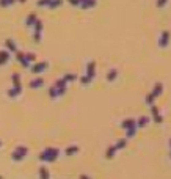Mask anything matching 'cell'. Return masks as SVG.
<instances>
[{
	"mask_svg": "<svg viewBox=\"0 0 171 179\" xmlns=\"http://www.w3.org/2000/svg\"><path fill=\"white\" fill-rule=\"evenodd\" d=\"M66 88H68L66 82H64L63 79H58L57 82H54V85L49 88V96L50 98H58V96L66 93Z\"/></svg>",
	"mask_w": 171,
	"mask_h": 179,
	"instance_id": "obj_1",
	"label": "cell"
},
{
	"mask_svg": "<svg viewBox=\"0 0 171 179\" xmlns=\"http://www.w3.org/2000/svg\"><path fill=\"white\" fill-rule=\"evenodd\" d=\"M162 91H163V85L160 84V82H157V84L154 85V88H152V91L148 93V96H146V104L148 105H154V101L162 94Z\"/></svg>",
	"mask_w": 171,
	"mask_h": 179,
	"instance_id": "obj_2",
	"label": "cell"
},
{
	"mask_svg": "<svg viewBox=\"0 0 171 179\" xmlns=\"http://www.w3.org/2000/svg\"><path fill=\"white\" fill-rule=\"evenodd\" d=\"M58 157V149L57 148H47L44 149L41 154H39V159L41 160H46V162H52Z\"/></svg>",
	"mask_w": 171,
	"mask_h": 179,
	"instance_id": "obj_3",
	"label": "cell"
},
{
	"mask_svg": "<svg viewBox=\"0 0 171 179\" xmlns=\"http://www.w3.org/2000/svg\"><path fill=\"white\" fill-rule=\"evenodd\" d=\"M43 29H44V24L41 19H38L36 24L33 25V39L35 43H41V38H43Z\"/></svg>",
	"mask_w": 171,
	"mask_h": 179,
	"instance_id": "obj_4",
	"label": "cell"
},
{
	"mask_svg": "<svg viewBox=\"0 0 171 179\" xmlns=\"http://www.w3.org/2000/svg\"><path fill=\"white\" fill-rule=\"evenodd\" d=\"M49 68V61H46V60H41V61H36V63H33L32 66H30V71L33 72V74H41L43 71H46Z\"/></svg>",
	"mask_w": 171,
	"mask_h": 179,
	"instance_id": "obj_5",
	"label": "cell"
},
{
	"mask_svg": "<svg viewBox=\"0 0 171 179\" xmlns=\"http://www.w3.org/2000/svg\"><path fill=\"white\" fill-rule=\"evenodd\" d=\"M169 38H171L169 30H162V33H160V36H159V47H162V49L168 47V44H169Z\"/></svg>",
	"mask_w": 171,
	"mask_h": 179,
	"instance_id": "obj_6",
	"label": "cell"
},
{
	"mask_svg": "<svg viewBox=\"0 0 171 179\" xmlns=\"http://www.w3.org/2000/svg\"><path fill=\"white\" fill-rule=\"evenodd\" d=\"M27 154V148L25 146H17L14 151H13V160H22Z\"/></svg>",
	"mask_w": 171,
	"mask_h": 179,
	"instance_id": "obj_7",
	"label": "cell"
},
{
	"mask_svg": "<svg viewBox=\"0 0 171 179\" xmlns=\"http://www.w3.org/2000/svg\"><path fill=\"white\" fill-rule=\"evenodd\" d=\"M85 76H88L91 80H94V77H96V61L94 60H91V61L86 63V72H85Z\"/></svg>",
	"mask_w": 171,
	"mask_h": 179,
	"instance_id": "obj_8",
	"label": "cell"
},
{
	"mask_svg": "<svg viewBox=\"0 0 171 179\" xmlns=\"http://www.w3.org/2000/svg\"><path fill=\"white\" fill-rule=\"evenodd\" d=\"M3 44H5V49L10 52V53H16L19 49H17V44H16V41L14 39H11V38H6L3 41Z\"/></svg>",
	"mask_w": 171,
	"mask_h": 179,
	"instance_id": "obj_9",
	"label": "cell"
},
{
	"mask_svg": "<svg viewBox=\"0 0 171 179\" xmlns=\"http://www.w3.org/2000/svg\"><path fill=\"white\" fill-rule=\"evenodd\" d=\"M151 113H152V118H154V121L155 123H160L163 121V118H162V115H160V112H159V108H157V105H151Z\"/></svg>",
	"mask_w": 171,
	"mask_h": 179,
	"instance_id": "obj_10",
	"label": "cell"
},
{
	"mask_svg": "<svg viewBox=\"0 0 171 179\" xmlns=\"http://www.w3.org/2000/svg\"><path fill=\"white\" fill-rule=\"evenodd\" d=\"M16 60H17L24 68H30V64H28L27 58H25V53H24V52H21V50H17V52H16Z\"/></svg>",
	"mask_w": 171,
	"mask_h": 179,
	"instance_id": "obj_11",
	"label": "cell"
},
{
	"mask_svg": "<svg viewBox=\"0 0 171 179\" xmlns=\"http://www.w3.org/2000/svg\"><path fill=\"white\" fill-rule=\"evenodd\" d=\"M43 85H44V79H43V77H36V79L30 80V84H28V87H30V88H33V90L41 88Z\"/></svg>",
	"mask_w": 171,
	"mask_h": 179,
	"instance_id": "obj_12",
	"label": "cell"
},
{
	"mask_svg": "<svg viewBox=\"0 0 171 179\" xmlns=\"http://www.w3.org/2000/svg\"><path fill=\"white\" fill-rule=\"evenodd\" d=\"M10 55H11V53H10L6 49H0V66H3V64L8 63Z\"/></svg>",
	"mask_w": 171,
	"mask_h": 179,
	"instance_id": "obj_13",
	"label": "cell"
},
{
	"mask_svg": "<svg viewBox=\"0 0 171 179\" xmlns=\"http://www.w3.org/2000/svg\"><path fill=\"white\" fill-rule=\"evenodd\" d=\"M38 21V16L36 13H30V14H27V18H25V25L27 27H33Z\"/></svg>",
	"mask_w": 171,
	"mask_h": 179,
	"instance_id": "obj_14",
	"label": "cell"
},
{
	"mask_svg": "<svg viewBox=\"0 0 171 179\" xmlns=\"http://www.w3.org/2000/svg\"><path fill=\"white\" fill-rule=\"evenodd\" d=\"M96 3H97V0H82L80 8L82 10H89V8H94Z\"/></svg>",
	"mask_w": 171,
	"mask_h": 179,
	"instance_id": "obj_15",
	"label": "cell"
},
{
	"mask_svg": "<svg viewBox=\"0 0 171 179\" xmlns=\"http://www.w3.org/2000/svg\"><path fill=\"white\" fill-rule=\"evenodd\" d=\"M11 82H13V87H22V84H21V74L19 72H13L11 74Z\"/></svg>",
	"mask_w": 171,
	"mask_h": 179,
	"instance_id": "obj_16",
	"label": "cell"
},
{
	"mask_svg": "<svg viewBox=\"0 0 171 179\" xmlns=\"http://www.w3.org/2000/svg\"><path fill=\"white\" fill-rule=\"evenodd\" d=\"M66 84H69V82H75V80H78V77H77V74H74V72H66L63 77H61Z\"/></svg>",
	"mask_w": 171,
	"mask_h": 179,
	"instance_id": "obj_17",
	"label": "cell"
},
{
	"mask_svg": "<svg viewBox=\"0 0 171 179\" xmlns=\"http://www.w3.org/2000/svg\"><path fill=\"white\" fill-rule=\"evenodd\" d=\"M21 91H22V87H11L8 90V96L10 98H16V96L21 94Z\"/></svg>",
	"mask_w": 171,
	"mask_h": 179,
	"instance_id": "obj_18",
	"label": "cell"
},
{
	"mask_svg": "<svg viewBox=\"0 0 171 179\" xmlns=\"http://www.w3.org/2000/svg\"><path fill=\"white\" fill-rule=\"evenodd\" d=\"M116 77H118V69L116 68H110L108 72H107V80L113 82V80H116Z\"/></svg>",
	"mask_w": 171,
	"mask_h": 179,
	"instance_id": "obj_19",
	"label": "cell"
},
{
	"mask_svg": "<svg viewBox=\"0 0 171 179\" xmlns=\"http://www.w3.org/2000/svg\"><path fill=\"white\" fill-rule=\"evenodd\" d=\"M25 58H27L28 64L32 66L33 63H36V53L35 52H27V53H25Z\"/></svg>",
	"mask_w": 171,
	"mask_h": 179,
	"instance_id": "obj_20",
	"label": "cell"
},
{
	"mask_svg": "<svg viewBox=\"0 0 171 179\" xmlns=\"http://www.w3.org/2000/svg\"><path fill=\"white\" fill-rule=\"evenodd\" d=\"M148 123H149V118L148 116H141L137 121V127H144V126H148Z\"/></svg>",
	"mask_w": 171,
	"mask_h": 179,
	"instance_id": "obj_21",
	"label": "cell"
},
{
	"mask_svg": "<svg viewBox=\"0 0 171 179\" xmlns=\"http://www.w3.org/2000/svg\"><path fill=\"white\" fill-rule=\"evenodd\" d=\"M61 5H63V0H50V3H49L47 8L55 10V8H58V6H61Z\"/></svg>",
	"mask_w": 171,
	"mask_h": 179,
	"instance_id": "obj_22",
	"label": "cell"
},
{
	"mask_svg": "<svg viewBox=\"0 0 171 179\" xmlns=\"http://www.w3.org/2000/svg\"><path fill=\"white\" fill-rule=\"evenodd\" d=\"M14 2H16V0H0V6H2V8H8Z\"/></svg>",
	"mask_w": 171,
	"mask_h": 179,
	"instance_id": "obj_23",
	"label": "cell"
},
{
	"mask_svg": "<svg viewBox=\"0 0 171 179\" xmlns=\"http://www.w3.org/2000/svg\"><path fill=\"white\" fill-rule=\"evenodd\" d=\"M49 3H50V0H36V5L39 8H47Z\"/></svg>",
	"mask_w": 171,
	"mask_h": 179,
	"instance_id": "obj_24",
	"label": "cell"
},
{
	"mask_svg": "<svg viewBox=\"0 0 171 179\" xmlns=\"http://www.w3.org/2000/svg\"><path fill=\"white\" fill-rule=\"evenodd\" d=\"M78 80H80V84H82V85H88V84H91V82H93L88 76H82V77H78Z\"/></svg>",
	"mask_w": 171,
	"mask_h": 179,
	"instance_id": "obj_25",
	"label": "cell"
},
{
	"mask_svg": "<svg viewBox=\"0 0 171 179\" xmlns=\"http://www.w3.org/2000/svg\"><path fill=\"white\" fill-rule=\"evenodd\" d=\"M116 151H118V149H116V146H110V148L107 149V157H108V159H112V157L115 156Z\"/></svg>",
	"mask_w": 171,
	"mask_h": 179,
	"instance_id": "obj_26",
	"label": "cell"
},
{
	"mask_svg": "<svg viewBox=\"0 0 171 179\" xmlns=\"http://www.w3.org/2000/svg\"><path fill=\"white\" fill-rule=\"evenodd\" d=\"M77 151H78V148H77V146H69V148L66 149V154H68V156H72V154H75V153H77Z\"/></svg>",
	"mask_w": 171,
	"mask_h": 179,
	"instance_id": "obj_27",
	"label": "cell"
},
{
	"mask_svg": "<svg viewBox=\"0 0 171 179\" xmlns=\"http://www.w3.org/2000/svg\"><path fill=\"white\" fill-rule=\"evenodd\" d=\"M39 176H41V179H49V173L46 168H41L39 170Z\"/></svg>",
	"mask_w": 171,
	"mask_h": 179,
	"instance_id": "obj_28",
	"label": "cell"
},
{
	"mask_svg": "<svg viewBox=\"0 0 171 179\" xmlns=\"http://www.w3.org/2000/svg\"><path fill=\"white\" fill-rule=\"evenodd\" d=\"M126 143H127V140H126V138H123V140L118 142L115 146H116V149H121V148H124V146H126Z\"/></svg>",
	"mask_w": 171,
	"mask_h": 179,
	"instance_id": "obj_29",
	"label": "cell"
},
{
	"mask_svg": "<svg viewBox=\"0 0 171 179\" xmlns=\"http://www.w3.org/2000/svg\"><path fill=\"white\" fill-rule=\"evenodd\" d=\"M168 3V0H157V8H163Z\"/></svg>",
	"mask_w": 171,
	"mask_h": 179,
	"instance_id": "obj_30",
	"label": "cell"
},
{
	"mask_svg": "<svg viewBox=\"0 0 171 179\" xmlns=\"http://www.w3.org/2000/svg\"><path fill=\"white\" fill-rule=\"evenodd\" d=\"M68 2L72 5V6H80V3H82V0H68Z\"/></svg>",
	"mask_w": 171,
	"mask_h": 179,
	"instance_id": "obj_31",
	"label": "cell"
},
{
	"mask_svg": "<svg viewBox=\"0 0 171 179\" xmlns=\"http://www.w3.org/2000/svg\"><path fill=\"white\" fill-rule=\"evenodd\" d=\"M16 2H19V3H25L27 0H16Z\"/></svg>",
	"mask_w": 171,
	"mask_h": 179,
	"instance_id": "obj_32",
	"label": "cell"
},
{
	"mask_svg": "<svg viewBox=\"0 0 171 179\" xmlns=\"http://www.w3.org/2000/svg\"><path fill=\"white\" fill-rule=\"evenodd\" d=\"M169 146H171V140H169Z\"/></svg>",
	"mask_w": 171,
	"mask_h": 179,
	"instance_id": "obj_33",
	"label": "cell"
},
{
	"mask_svg": "<svg viewBox=\"0 0 171 179\" xmlns=\"http://www.w3.org/2000/svg\"><path fill=\"white\" fill-rule=\"evenodd\" d=\"M0 146H2V142H0Z\"/></svg>",
	"mask_w": 171,
	"mask_h": 179,
	"instance_id": "obj_34",
	"label": "cell"
}]
</instances>
